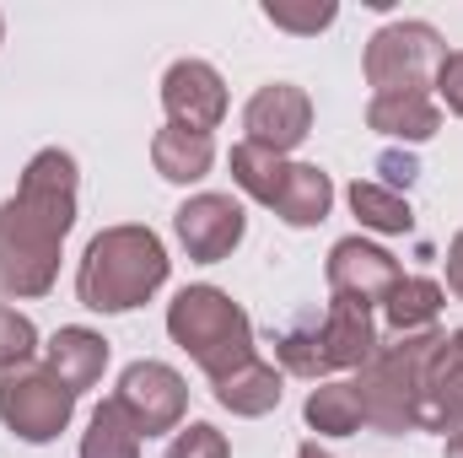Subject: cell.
Segmentation results:
<instances>
[{
	"label": "cell",
	"instance_id": "1",
	"mask_svg": "<svg viewBox=\"0 0 463 458\" xmlns=\"http://www.w3.org/2000/svg\"><path fill=\"white\" fill-rule=\"evenodd\" d=\"M71 227H76V157L43 146L22 167L16 195L0 205V291L49 297Z\"/></svg>",
	"mask_w": 463,
	"mask_h": 458
},
{
	"label": "cell",
	"instance_id": "2",
	"mask_svg": "<svg viewBox=\"0 0 463 458\" xmlns=\"http://www.w3.org/2000/svg\"><path fill=\"white\" fill-rule=\"evenodd\" d=\"M167 270L173 259L151 227H103L76 264V297L92 313H129L167 286Z\"/></svg>",
	"mask_w": 463,
	"mask_h": 458
},
{
	"label": "cell",
	"instance_id": "3",
	"mask_svg": "<svg viewBox=\"0 0 463 458\" xmlns=\"http://www.w3.org/2000/svg\"><path fill=\"white\" fill-rule=\"evenodd\" d=\"M167 335L178 350H189V361L222 383L242 361H253V319L232 302L222 286H184L167 302Z\"/></svg>",
	"mask_w": 463,
	"mask_h": 458
},
{
	"label": "cell",
	"instance_id": "4",
	"mask_svg": "<svg viewBox=\"0 0 463 458\" xmlns=\"http://www.w3.org/2000/svg\"><path fill=\"white\" fill-rule=\"evenodd\" d=\"M442 335V329H437ZM437 335H404V340H383L377 356L350 377L355 394H361V415L372 432L383 437H399V432H415V415H420V367L431 356Z\"/></svg>",
	"mask_w": 463,
	"mask_h": 458
},
{
	"label": "cell",
	"instance_id": "5",
	"mask_svg": "<svg viewBox=\"0 0 463 458\" xmlns=\"http://www.w3.org/2000/svg\"><path fill=\"white\" fill-rule=\"evenodd\" d=\"M448 60V43L431 22H388L372 33L366 43V81L377 87L372 98H388V92H426L437 87V71Z\"/></svg>",
	"mask_w": 463,
	"mask_h": 458
},
{
	"label": "cell",
	"instance_id": "6",
	"mask_svg": "<svg viewBox=\"0 0 463 458\" xmlns=\"http://www.w3.org/2000/svg\"><path fill=\"white\" fill-rule=\"evenodd\" d=\"M76 415V394L43 367V361H22L0 372V421L11 437L22 443H54Z\"/></svg>",
	"mask_w": 463,
	"mask_h": 458
},
{
	"label": "cell",
	"instance_id": "7",
	"mask_svg": "<svg viewBox=\"0 0 463 458\" xmlns=\"http://www.w3.org/2000/svg\"><path fill=\"white\" fill-rule=\"evenodd\" d=\"M114 399L124 405V415L135 421L140 437L178 432L184 415H189V383H184V372H173L167 361H129V367L118 372Z\"/></svg>",
	"mask_w": 463,
	"mask_h": 458
},
{
	"label": "cell",
	"instance_id": "8",
	"mask_svg": "<svg viewBox=\"0 0 463 458\" xmlns=\"http://www.w3.org/2000/svg\"><path fill=\"white\" fill-rule=\"evenodd\" d=\"M242 129H248L242 135L248 146H264V151L286 157V151H297L313 135V98L302 87H291V81H269V87H259L248 98Z\"/></svg>",
	"mask_w": 463,
	"mask_h": 458
},
{
	"label": "cell",
	"instance_id": "9",
	"mask_svg": "<svg viewBox=\"0 0 463 458\" xmlns=\"http://www.w3.org/2000/svg\"><path fill=\"white\" fill-rule=\"evenodd\" d=\"M162 109H167V124L211 135L227 119V81H222V71L205 65V60H173L167 76H162Z\"/></svg>",
	"mask_w": 463,
	"mask_h": 458
},
{
	"label": "cell",
	"instance_id": "10",
	"mask_svg": "<svg viewBox=\"0 0 463 458\" xmlns=\"http://www.w3.org/2000/svg\"><path fill=\"white\" fill-rule=\"evenodd\" d=\"M173 232H178V243L189 248L194 264H222L248 232V211L232 195H194L173 211Z\"/></svg>",
	"mask_w": 463,
	"mask_h": 458
},
{
	"label": "cell",
	"instance_id": "11",
	"mask_svg": "<svg viewBox=\"0 0 463 458\" xmlns=\"http://www.w3.org/2000/svg\"><path fill=\"white\" fill-rule=\"evenodd\" d=\"M463 426V329L437 335L426 367H420V415L415 432H442L453 437Z\"/></svg>",
	"mask_w": 463,
	"mask_h": 458
},
{
	"label": "cell",
	"instance_id": "12",
	"mask_svg": "<svg viewBox=\"0 0 463 458\" xmlns=\"http://www.w3.org/2000/svg\"><path fill=\"white\" fill-rule=\"evenodd\" d=\"M404 281L399 259L366 237H340L329 248V297H350L361 308H383L388 291Z\"/></svg>",
	"mask_w": 463,
	"mask_h": 458
},
{
	"label": "cell",
	"instance_id": "13",
	"mask_svg": "<svg viewBox=\"0 0 463 458\" xmlns=\"http://www.w3.org/2000/svg\"><path fill=\"white\" fill-rule=\"evenodd\" d=\"M318 335H324V356H329L335 372H361L377 356V345H383L377 313L361 308V302H350V297H329V308L318 319Z\"/></svg>",
	"mask_w": 463,
	"mask_h": 458
},
{
	"label": "cell",
	"instance_id": "14",
	"mask_svg": "<svg viewBox=\"0 0 463 458\" xmlns=\"http://www.w3.org/2000/svg\"><path fill=\"white\" fill-rule=\"evenodd\" d=\"M43 367L81 399L87 388H98L103 383V372H109V340L98 335V329H81V324H71V329H60L54 340L43 345Z\"/></svg>",
	"mask_w": 463,
	"mask_h": 458
},
{
	"label": "cell",
	"instance_id": "15",
	"mask_svg": "<svg viewBox=\"0 0 463 458\" xmlns=\"http://www.w3.org/2000/svg\"><path fill=\"white\" fill-rule=\"evenodd\" d=\"M442 302H448V291H442L431 275H404V281L388 291V302H383V329H388L393 340H404V335H437Z\"/></svg>",
	"mask_w": 463,
	"mask_h": 458
},
{
	"label": "cell",
	"instance_id": "16",
	"mask_svg": "<svg viewBox=\"0 0 463 458\" xmlns=\"http://www.w3.org/2000/svg\"><path fill=\"white\" fill-rule=\"evenodd\" d=\"M366 124L377 135H388V140L420 146V140H431L442 129V109H437L431 92H388V98H372L366 103Z\"/></svg>",
	"mask_w": 463,
	"mask_h": 458
},
{
	"label": "cell",
	"instance_id": "17",
	"mask_svg": "<svg viewBox=\"0 0 463 458\" xmlns=\"http://www.w3.org/2000/svg\"><path fill=\"white\" fill-rule=\"evenodd\" d=\"M329 205H335V184H329V173H324L318 162H291L269 211H275L286 227H318V222L329 216Z\"/></svg>",
	"mask_w": 463,
	"mask_h": 458
},
{
	"label": "cell",
	"instance_id": "18",
	"mask_svg": "<svg viewBox=\"0 0 463 458\" xmlns=\"http://www.w3.org/2000/svg\"><path fill=\"white\" fill-rule=\"evenodd\" d=\"M151 167L167 184H200L216 167V140L194 135V129H178V124H162L151 135Z\"/></svg>",
	"mask_w": 463,
	"mask_h": 458
},
{
	"label": "cell",
	"instance_id": "19",
	"mask_svg": "<svg viewBox=\"0 0 463 458\" xmlns=\"http://www.w3.org/2000/svg\"><path fill=\"white\" fill-rule=\"evenodd\" d=\"M280 367H269L264 356H253V361H242L237 372H227L222 383H216V405L232 410V415H242V421H259V415H269L275 405H280Z\"/></svg>",
	"mask_w": 463,
	"mask_h": 458
},
{
	"label": "cell",
	"instance_id": "20",
	"mask_svg": "<svg viewBox=\"0 0 463 458\" xmlns=\"http://www.w3.org/2000/svg\"><path fill=\"white\" fill-rule=\"evenodd\" d=\"M302 421H307L318 437H355V432L366 426L355 383H350V377H324V383L307 394V405H302Z\"/></svg>",
	"mask_w": 463,
	"mask_h": 458
},
{
	"label": "cell",
	"instance_id": "21",
	"mask_svg": "<svg viewBox=\"0 0 463 458\" xmlns=\"http://www.w3.org/2000/svg\"><path fill=\"white\" fill-rule=\"evenodd\" d=\"M350 211H355V222L366 232H383V237H399V232L415 227V211H410V200L404 195H393V189H383L377 178H355L345 189Z\"/></svg>",
	"mask_w": 463,
	"mask_h": 458
},
{
	"label": "cell",
	"instance_id": "22",
	"mask_svg": "<svg viewBox=\"0 0 463 458\" xmlns=\"http://www.w3.org/2000/svg\"><path fill=\"white\" fill-rule=\"evenodd\" d=\"M140 432H135V421L124 415V405L118 399H103L98 410H92V421H87V432H81V458H140Z\"/></svg>",
	"mask_w": 463,
	"mask_h": 458
},
{
	"label": "cell",
	"instance_id": "23",
	"mask_svg": "<svg viewBox=\"0 0 463 458\" xmlns=\"http://www.w3.org/2000/svg\"><path fill=\"white\" fill-rule=\"evenodd\" d=\"M232 184L248 195V200H259V205H275V195H280V178H286V157H275V151H264V146H248V140H237L232 146Z\"/></svg>",
	"mask_w": 463,
	"mask_h": 458
},
{
	"label": "cell",
	"instance_id": "24",
	"mask_svg": "<svg viewBox=\"0 0 463 458\" xmlns=\"http://www.w3.org/2000/svg\"><path fill=\"white\" fill-rule=\"evenodd\" d=\"M269 345H275V361H280V372H291V377H313V383H324V377L335 372V367H329V356H324L318 319H302V324L280 329Z\"/></svg>",
	"mask_w": 463,
	"mask_h": 458
},
{
	"label": "cell",
	"instance_id": "25",
	"mask_svg": "<svg viewBox=\"0 0 463 458\" xmlns=\"http://www.w3.org/2000/svg\"><path fill=\"white\" fill-rule=\"evenodd\" d=\"M335 16H340V5H329V0H307V5H297V0H264V22H275L286 33H302V38L335 27Z\"/></svg>",
	"mask_w": 463,
	"mask_h": 458
},
{
	"label": "cell",
	"instance_id": "26",
	"mask_svg": "<svg viewBox=\"0 0 463 458\" xmlns=\"http://www.w3.org/2000/svg\"><path fill=\"white\" fill-rule=\"evenodd\" d=\"M33 356H38V329H33V319L16 313V308H0V372H5V367H22V361H33Z\"/></svg>",
	"mask_w": 463,
	"mask_h": 458
},
{
	"label": "cell",
	"instance_id": "27",
	"mask_svg": "<svg viewBox=\"0 0 463 458\" xmlns=\"http://www.w3.org/2000/svg\"><path fill=\"white\" fill-rule=\"evenodd\" d=\"M167 458H232V448H227V437H222L211 421H189V426L173 432Z\"/></svg>",
	"mask_w": 463,
	"mask_h": 458
},
{
	"label": "cell",
	"instance_id": "28",
	"mask_svg": "<svg viewBox=\"0 0 463 458\" xmlns=\"http://www.w3.org/2000/svg\"><path fill=\"white\" fill-rule=\"evenodd\" d=\"M377 173H383L377 184L399 195V189H410V184H415V173H420V162H415L410 151H383V157H377Z\"/></svg>",
	"mask_w": 463,
	"mask_h": 458
},
{
	"label": "cell",
	"instance_id": "29",
	"mask_svg": "<svg viewBox=\"0 0 463 458\" xmlns=\"http://www.w3.org/2000/svg\"><path fill=\"white\" fill-rule=\"evenodd\" d=\"M437 98L463 119V49H453V54L442 60V71H437Z\"/></svg>",
	"mask_w": 463,
	"mask_h": 458
},
{
	"label": "cell",
	"instance_id": "30",
	"mask_svg": "<svg viewBox=\"0 0 463 458\" xmlns=\"http://www.w3.org/2000/svg\"><path fill=\"white\" fill-rule=\"evenodd\" d=\"M448 286H453V297L463 302V232L448 243Z\"/></svg>",
	"mask_w": 463,
	"mask_h": 458
},
{
	"label": "cell",
	"instance_id": "31",
	"mask_svg": "<svg viewBox=\"0 0 463 458\" xmlns=\"http://www.w3.org/2000/svg\"><path fill=\"white\" fill-rule=\"evenodd\" d=\"M297 458H335V453H329V448H318V443H302V448H297Z\"/></svg>",
	"mask_w": 463,
	"mask_h": 458
},
{
	"label": "cell",
	"instance_id": "32",
	"mask_svg": "<svg viewBox=\"0 0 463 458\" xmlns=\"http://www.w3.org/2000/svg\"><path fill=\"white\" fill-rule=\"evenodd\" d=\"M442 458H463V426L448 437V453H442Z\"/></svg>",
	"mask_w": 463,
	"mask_h": 458
},
{
	"label": "cell",
	"instance_id": "33",
	"mask_svg": "<svg viewBox=\"0 0 463 458\" xmlns=\"http://www.w3.org/2000/svg\"><path fill=\"white\" fill-rule=\"evenodd\" d=\"M0 38H5V22H0Z\"/></svg>",
	"mask_w": 463,
	"mask_h": 458
}]
</instances>
